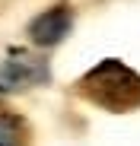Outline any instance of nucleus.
<instances>
[{"mask_svg": "<svg viewBox=\"0 0 140 146\" xmlns=\"http://www.w3.org/2000/svg\"><path fill=\"white\" fill-rule=\"evenodd\" d=\"M0 146H26V127L3 111H0Z\"/></svg>", "mask_w": 140, "mask_h": 146, "instance_id": "20e7f679", "label": "nucleus"}, {"mask_svg": "<svg viewBox=\"0 0 140 146\" xmlns=\"http://www.w3.org/2000/svg\"><path fill=\"white\" fill-rule=\"evenodd\" d=\"M70 22H73L70 10H67V7H57V10L41 13L32 26H29V35H32L35 44H57V41L70 32Z\"/></svg>", "mask_w": 140, "mask_h": 146, "instance_id": "f03ea898", "label": "nucleus"}, {"mask_svg": "<svg viewBox=\"0 0 140 146\" xmlns=\"http://www.w3.org/2000/svg\"><path fill=\"white\" fill-rule=\"evenodd\" d=\"M41 76H45V64H41V60L16 57V60H10V64L0 67V92L29 86V83H35V80H41Z\"/></svg>", "mask_w": 140, "mask_h": 146, "instance_id": "7ed1b4c3", "label": "nucleus"}, {"mask_svg": "<svg viewBox=\"0 0 140 146\" xmlns=\"http://www.w3.org/2000/svg\"><path fill=\"white\" fill-rule=\"evenodd\" d=\"M83 89L108 108H131L140 105V76L121 64H102L89 73Z\"/></svg>", "mask_w": 140, "mask_h": 146, "instance_id": "f257e3e1", "label": "nucleus"}]
</instances>
